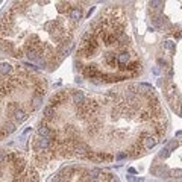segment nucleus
I'll use <instances>...</instances> for the list:
<instances>
[{"mask_svg": "<svg viewBox=\"0 0 182 182\" xmlns=\"http://www.w3.org/2000/svg\"><path fill=\"white\" fill-rule=\"evenodd\" d=\"M52 144H53V140L38 135L34 141H32V149H34V152H41V150H47V149H50Z\"/></svg>", "mask_w": 182, "mask_h": 182, "instance_id": "1", "label": "nucleus"}, {"mask_svg": "<svg viewBox=\"0 0 182 182\" xmlns=\"http://www.w3.org/2000/svg\"><path fill=\"white\" fill-rule=\"evenodd\" d=\"M27 169V166H26V162H24V159L21 158V155L11 164V170H12V176L14 178H17V176H20V175H23L24 173V170Z\"/></svg>", "mask_w": 182, "mask_h": 182, "instance_id": "2", "label": "nucleus"}, {"mask_svg": "<svg viewBox=\"0 0 182 182\" xmlns=\"http://www.w3.org/2000/svg\"><path fill=\"white\" fill-rule=\"evenodd\" d=\"M38 135L50 138V140H55V138H56V131H55L52 126H49L47 123H43V122H41V125H40V128H38Z\"/></svg>", "mask_w": 182, "mask_h": 182, "instance_id": "3", "label": "nucleus"}, {"mask_svg": "<svg viewBox=\"0 0 182 182\" xmlns=\"http://www.w3.org/2000/svg\"><path fill=\"white\" fill-rule=\"evenodd\" d=\"M131 61V53L129 52H126V50H123V52H120L118 55H117V67L120 68V71H126V64Z\"/></svg>", "mask_w": 182, "mask_h": 182, "instance_id": "4", "label": "nucleus"}, {"mask_svg": "<svg viewBox=\"0 0 182 182\" xmlns=\"http://www.w3.org/2000/svg\"><path fill=\"white\" fill-rule=\"evenodd\" d=\"M84 75L88 78V79H100V76H102V71L97 68V65H85L84 67Z\"/></svg>", "mask_w": 182, "mask_h": 182, "instance_id": "5", "label": "nucleus"}, {"mask_svg": "<svg viewBox=\"0 0 182 182\" xmlns=\"http://www.w3.org/2000/svg\"><path fill=\"white\" fill-rule=\"evenodd\" d=\"M68 99V93H65V91H58V93H55L52 97H50V105H53V106H56V105H61V103H64L65 100Z\"/></svg>", "mask_w": 182, "mask_h": 182, "instance_id": "6", "label": "nucleus"}, {"mask_svg": "<svg viewBox=\"0 0 182 182\" xmlns=\"http://www.w3.org/2000/svg\"><path fill=\"white\" fill-rule=\"evenodd\" d=\"M158 136L156 135H147L146 138H143L141 140V144H143V147H144V150H150V149H153L156 144H158Z\"/></svg>", "mask_w": 182, "mask_h": 182, "instance_id": "7", "label": "nucleus"}, {"mask_svg": "<svg viewBox=\"0 0 182 182\" xmlns=\"http://www.w3.org/2000/svg\"><path fill=\"white\" fill-rule=\"evenodd\" d=\"M44 120H43V123H49V122H52V120H56V106H53V105H47L44 108Z\"/></svg>", "mask_w": 182, "mask_h": 182, "instance_id": "8", "label": "nucleus"}, {"mask_svg": "<svg viewBox=\"0 0 182 182\" xmlns=\"http://www.w3.org/2000/svg\"><path fill=\"white\" fill-rule=\"evenodd\" d=\"M12 118H14V122L15 123H23L26 118H27V112L24 111V109H21V108H17L14 112H12V115H11Z\"/></svg>", "mask_w": 182, "mask_h": 182, "instance_id": "9", "label": "nucleus"}, {"mask_svg": "<svg viewBox=\"0 0 182 182\" xmlns=\"http://www.w3.org/2000/svg\"><path fill=\"white\" fill-rule=\"evenodd\" d=\"M68 17H70L71 20L79 21V20L82 18V8H81V5H78V6H71V9H70V12H68Z\"/></svg>", "mask_w": 182, "mask_h": 182, "instance_id": "10", "label": "nucleus"}, {"mask_svg": "<svg viewBox=\"0 0 182 182\" xmlns=\"http://www.w3.org/2000/svg\"><path fill=\"white\" fill-rule=\"evenodd\" d=\"M164 6V0H150V11L153 14H161Z\"/></svg>", "mask_w": 182, "mask_h": 182, "instance_id": "11", "label": "nucleus"}, {"mask_svg": "<svg viewBox=\"0 0 182 182\" xmlns=\"http://www.w3.org/2000/svg\"><path fill=\"white\" fill-rule=\"evenodd\" d=\"M12 65L9 62H0V75L6 76V75H11L12 73Z\"/></svg>", "mask_w": 182, "mask_h": 182, "instance_id": "12", "label": "nucleus"}, {"mask_svg": "<svg viewBox=\"0 0 182 182\" xmlns=\"http://www.w3.org/2000/svg\"><path fill=\"white\" fill-rule=\"evenodd\" d=\"M141 68V64L138 59H134V61H129L126 64V71H135V70H140Z\"/></svg>", "mask_w": 182, "mask_h": 182, "instance_id": "13", "label": "nucleus"}, {"mask_svg": "<svg viewBox=\"0 0 182 182\" xmlns=\"http://www.w3.org/2000/svg\"><path fill=\"white\" fill-rule=\"evenodd\" d=\"M70 9H71V6H70L68 2H59V3H58V11H59L61 14H68Z\"/></svg>", "mask_w": 182, "mask_h": 182, "instance_id": "14", "label": "nucleus"}, {"mask_svg": "<svg viewBox=\"0 0 182 182\" xmlns=\"http://www.w3.org/2000/svg\"><path fill=\"white\" fill-rule=\"evenodd\" d=\"M64 134H65V136L71 138V136L78 135V131H76V128H75L73 125H67V126L64 128Z\"/></svg>", "mask_w": 182, "mask_h": 182, "instance_id": "15", "label": "nucleus"}, {"mask_svg": "<svg viewBox=\"0 0 182 182\" xmlns=\"http://www.w3.org/2000/svg\"><path fill=\"white\" fill-rule=\"evenodd\" d=\"M105 61H106L109 65H117V64H118V62H117V55L112 53V52H109V53L105 55Z\"/></svg>", "mask_w": 182, "mask_h": 182, "instance_id": "16", "label": "nucleus"}, {"mask_svg": "<svg viewBox=\"0 0 182 182\" xmlns=\"http://www.w3.org/2000/svg\"><path fill=\"white\" fill-rule=\"evenodd\" d=\"M71 99H73V103L76 105V103H82V102H84V99H85V96H84V93H82V91H75V93H73V96H71Z\"/></svg>", "mask_w": 182, "mask_h": 182, "instance_id": "17", "label": "nucleus"}, {"mask_svg": "<svg viewBox=\"0 0 182 182\" xmlns=\"http://www.w3.org/2000/svg\"><path fill=\"white\" fill-rule=\"evenodd\" d=\"M41 103H43V96H37V94H34V99H32V111L38 109V108L41 106Z\"/></svg>", "mask_w": 182, "mask_h": 182, "instance_id": "18", "label": "nucleus"}, {"mask_svg": "<svg viewBox=\"0 0 182 182\" xmlns=\"http://www.w3.org/2000/svg\"><path fill=\"white\" fill-rule=\"evenodd\" d=\"M2 128H3V129H5L8 134H12V132L17 129V128H15V122H5Z\"/></svg>", "mask_w": 182, "mask_h": 182, "instance_id": "19", "label": "nucleus"}, {"mask_svg": "<svg viewBox=\"0 0 182 182\" xmlns=\"http://www.w3.org/2000/svg\"><path fill=\"white\" fill-rule=\"evenodd\" d=\"M0 47L5 52H8V53H12V50H14V46L11 44L9 41H6V40H0Z\"/></svg>", "mask_w": 182, "mask_h": 182, "instance_id": "20", "label": "nucleus"}, {"mask_svg": "<svg viewBox=\"0 0 182 182\" xmlns=\"http://www.w3.org/2000/svg\"><path fill=\"white\" fill-rule=\"evenodd\" d=\"M164 49H166L170 55H173V53L176 52V46H175L173 41H166V43H164Z\"/></svg>", "mask_w": 182, "mask_h": 182, "instance_id": "21", "label": "nucleus"}, {"mask_svg": "<svg viewBox=\"0 0 182 182\" xmlns=\"http://www.w3.org/2000/svg\"><path fill=\"white\" fill-rule=\"evenodd\" d=\"M17 108H20L17 102H11V103H8V106H6V112H8V115H12V112H14Z\"/></svg>", "mask_w": 182, "mask_h": 182, "instance_id": "22", "label": "nucleus"}, {"mask_svg": "<svg viewBox=\"0 0 182 182\" xmlns=\"http://www.w3.org/2000/svg\"><path fill=\"white\" fill-rule=\"evenodd\" d=\"M170 156V150H169V147H162L161 150H159V155H158V158H162V159H166V158H169Z\"/></svg>", "mask_w": 182, "mask_h": 182, "instance_id": "23", "label": "nucleus"}, {"mask_svg": "<svg viewBox=\"0 0 182 182\" xmlns=\"http://www.w3.org/2000/svg\"><path fill=\"white\" fill-rule=\"evenodd\" d=\"M170 176H172V178H176V179H182V170L181 169L172 170V172H170Z\"/></svg>", "mask_w": 182, "mask_h": 182, "instance_id": "24", "label": "nucleus"}, {"mask_svg": "<svg viewBox=\"0 0 182 182\" xmlns=\"http://www.w3.org/2000/svg\"><path fill=\"white\" fill-rule=\"evenodd\" d=\"M23 53H24V52H23V49H18V50H17V49H14L11 55H12L14 58H21V56H23Z\"/></svg>", "mask_w": 182, "mask_h": 182, "instance_id": "25", "label": "nucleus"}, {"mask_svg": "<svg viewBox=\"0 0 182 182\" xmlns=\"http://www.w3.org/2000/svg\"><path fill=\"white\" fill-rule=\"evenodd\" d=\"M167 147H169V150L172 152L173 149H176V147H178V141H172V143H170V144H169Z\"/></svg>", "mask_w": 182, "mask_h": 182, "instance_id": "26", "label": "nucleus"}, {"mask_svg": "<svg viewBox=\"0 0 182 182\" xmlns=\"http://www.w3.org/2000/svg\"><path fill=\"white\" fill-rule=\"evenodd\" d=\"M173 37H175V38H178V40H179V38H182V31L176 29V31L173 32Z\"/></svg>", "mask_w": 182, "mask_h": 182, "instance_id": "27", "label": "nucleus"}, {"mask_svg": "<svg viewBox=\"0 0 182 182\" xmlns=\"http://www.w3.org/2000/svg\"><path fill=\"white\" fill-rule=\"evenodd\" d=\"M5 155H6V152L0 150V166H3V164H5Z\"/></svg>", "mask_w": 182, "mask_h": 182, "instance_id": "28", "label": "nucleus"}, {"mask_svg": "<svg viewBox=\"0 0 182 182\" xmlns=\"http://www.w3.org/2000/svg\"><path fill=\"white\" fill-rule=\"evenodd\" d=\"M126 156H128V153H126V152H120V153H118L115 158H117V159H125Z\"/></svg>", "mask_w": 182, "mask_h": 182, "instance_id": "29", "label": "nucleus"}, {"mask_svg": "<svg viewBox=\"0 0 182 182\" xmlns=\"http://www.w3.org/2000/svg\"><path fill=\"white\" fill-rule=\"evenodd\" d=\"M37 3H40V5H46V3H49V0H35Z\"/></svg>", "mask_w": 182, "mask_h": 182, "instance_id": "30", "label": "nucleus"}, {"mask_svg": "<svg viewBox=\"0 0 182 182\" xmlns=\"http://www.w3.org/2000/svg\"><path fill=\"white\" fill-rule=\"evenodd\" d=\"M79 2V5H85V3H88V0H78Z\"/></svg>", "mask_w": 182, "mask_h": 182, "instance_id": "31", "label": "nucleus"}, {"mask_svg": "<svg viewBox=\"0 0 182 182\" xmlns=\"http://www.w3.org/2000/svg\"><path fill=\"white\" fill-rule=\"evenodd\" d=\"M128 179H129V181H138V179H136V178H134V176H128Z\"/></svg>", "mask_w": 182, "mask_h": 182, "instance_id": "32", "label": "nucleus"}, {"mask_svg": "<svg viewBox=\"0 0 182 182\" xmlns=\"http://www.w3.org/2000/svg\"><path fill=\"white\" fill-rule=\"evenodd\" d=\"M181 114H182V103H181Z\"/></svg>", "mask_w": 182, "mask_h": 182, "instance_id": "33", "label": "nucleus"}]
</instances>
